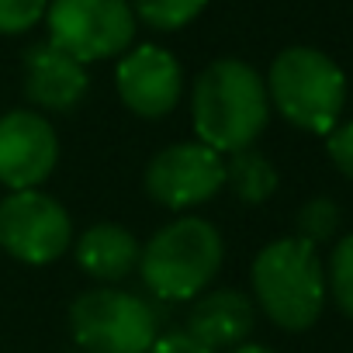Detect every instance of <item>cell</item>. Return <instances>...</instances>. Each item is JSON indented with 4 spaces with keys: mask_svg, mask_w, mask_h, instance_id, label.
I'll return each instance as SVG.
<instances>
[{
    "mask_svg": "<svg viewBox=\"0 0 353 353\" xmlns=\"http://www.w3.org/2000/svg\"><path fill=\"white\" fill-rule=\"evenodd\" d=\"M191 121L198 142L219 156L250 149L270 121L263 77L243 59L208 63L191 90Z\"/></svg>",
    "mask_w": 353,
    "mask_h": 353,
    "instance_id": "obj_1",
    "label": "cell"
},
{
    "mask_svg": "<svg viewBox=\"0 0 353 353\" xmlns=\"http://www.w3.org/2000/svg\"><path fill=\"white\" fill-rule=\"evenodd\" d=\"M253 305L284 332H305L319 322L325 294V263L315 246L298 236L267 243L250 267Z\"/></svg>",
    "mask_w": 353,
    "mask_h": 353,
    "instance_id": "obj_2",
    "label": "cell"
},
{
    "mask_svg": "<svg viewBox=\"0 0 353 353\" xmlns=\"http://www.w3.org/2000/svg\"><path fill=\"white\" fill-rule=\"evenodd\" d=\"M225 243L215 222L181 215L152 232L139 253V277L159 301H194L219 277Z\"/></svg>",
    "mask_w": 353,
    "mask_h": 353,
    "instance_id": "obj_3",
    "label": "cell"
},
{
    "mask_svg": "<svg viewBox=\"0 0 353 353\" xmlns=\"http://www.w3.org/2000/svg\"><path fill=\"white\" fill-rule=\"evenodd\" d=\"M270 108L294 128L329 135L346 108V77L325 52L312 46H291L277 52L267 73Z\"/></svg>",
    "mask_w": 353,
    "mask_h": 353,
    "instance_id": "obj_4",
    "label": "cell"
},
{
    "mask_svg": "<svg viewBox=\"0 0 353 353\" xmlns=\"http://www.w3.org/2000/svg\"><path fill=\"white\" fill-rule=\"evenodd\" d=\"M70 332L87 353H149L159 339V322L139 294L90 288L70 305Z\"/></svg>",
    "mask_w": 353,
    "mask_h": 353,
    "instance_id": "obj_5",
    "label": "cell"
},
{
    "mask_svg": "<svg viewBox=\"0 0 353 353\" xmlns=\"http://www.w3.org/2000/svg\"><path fill=\"white\" fill-rule=\"evenodd\" d=\"M49 42L90 66L125 56L135 39V11L128 0H49Z\"/></svg>",
    "mask_w": 353,
    "mask_h": 353,
    "instance_id": "obj_6",
    "label": "cell"
},
{
    "mask_svg": "<svg viewBox=\"0 0 353 353\" xmlns=\"http://www.w3.org/2000/svg\"><path fill=\"white\" fill-rule=\"evenodd\" d=\"M73 219L46 191H11L0 198V250L8 256L46 267L73 250Z\"/></svg>",
    "mask_w": 353,
    "mask_h": 353,
    "instance_id": "obj_7",
    "label": "cell"
},
{
    "mask_svg": "<svg viewBox=\"0 0 353 353\" xmlns=\"http://www.w3.org/2000/svg\"><path fill=\"white\" fill-rule=\"evenodd\" d=\"M142 184L159 208L191 212L225 188V159L201 142H173L145 163Z\"/></svg>",
    "mask_w": 353,
    "mask_h": 353,
    "instance_id": "obj_8",
    "label": "cell"
},
{
    "mask_svg": "<svg viewBox=\"0 0 353 353\" xmlns=\"http://www.w3.org/2000/svg\"><path fill=\"white\" fill-rule=\"evenodd\" d=\"M59 163V135L35 108L0 114V184L8 191H39Z\"/></svg>",
    "mask_w": 353,
    "mask_h": 353,
    "instance_id": "obj_9",
    "label": "cell"
},
{
    "mask_svg": "<svg viewBox=\"0 0 353 353\" xmlns=\"http://www.w3.org/2000/svg\"><path fill=\"white\" fill-rule=\"evenodd\" d=\"M114 87L121 104L139 118H166L184 97V70L173 52L159 46H135L121 56L114 70Z\"/></svg>",
    "mask_w": 353,
    "mask_h": 353,
    "instance_id": "obj_10",
    "label": "cell"
},
{
    "mask_svg": "<svg viewBox=\"0 0 353 353\" xmlns=\"http://www.w3.org/2000/svg\"><path fill=\"white\" fill-rule=\"evenodd\" d=\"M21 77H25L21 80L25 97L39 111H52V114H66L80 108V101L90 90L87 66L66 56L63 49H56L49 39L28 46V52L21 56Z\"/></svg>",
    "mask_w": 353,
    "mask_h": 353,
    "instance_id": "obj_11",
    "label": "cell"
},
{
    "mask_svg": "<svg viewBox=\"0 0 353 353\" xmlns=\"http://www.w3.org/2000/svg\"><path fill=\"white\" fill-rule=\"evenodd\" d=\"M256 325V305L246 291L239 288H215L194 298L191 319H188V336L198 339L205 350H236L250 343V332Z\"/></svg>",
    "mask_w": 353,
    "mask_h": 353,
    "instance_id": "obj_12",
    "label": "cell"
},
{
    "mask_svg": "<svg viewBox=\"0 0 353 353\" xmlns=\"http://www.w3.org/2000/svg\"><path fill=\"white\" fill-rule=\"evenodd\" d=\"M139 253L142 243L118 222H97L73 239L77 267L101 288H114L118 281L132 277L139 270Z\"/></svg>",
    "mask_w": 353,
    "mask_h": 353,
    "instance_id": "obj_13",
    "label": "cell"
},
{
    "mask_svg": "<svg viewBox=\"0 0 353 353\" xmlns=\"http://www.w3.org/2000/svg\"><path fill=\"white\" fill-rule=\"evenodd\" d=\"M225 184L243 205H263L277 194V166L260 149H239L225 159Z\"/></svg>",
    "mask_w": 353,
    "mask_h": 353,
    "instance_id": "obj_14",
    "label": "cell"
},
{
    "mask_svg": "<svg viewBox=\"0 0 353 353\" xmlns=\"http://www.w3.org/2000/svg\"><path fill=\"white\" fill-rule=\"evenodd\" d=\"M339 222H343V212L332 198H308L298 215H294V229H298V239L308 243V246H325V243H336L339 236Z\"/></svg>",
    "mask_w": 353,
    "mask_h": 353,
    "instance_id": "obj_15",
    "label": "cell"
},
{
    "mask_svg": "<svg viewBox=\"0 0 353 353\" xmlns=\"http://www.w3.org/2000/svg\"><path fill=\"white\" fill-rule=\"evenodd\" d=\"M325 294H329V301L346 319H353V232L339 236L332 243V250H329V260H325Z\"/></svg>",
    "mask_w": 353,
    "mask_h": 353,
    "instance_id": "obj_16",
    "label": "cell"
},
{
    "mask_svg": "<svg viewBox=\"0 0 353 353\" xmlns=\"http://www.w3.org/2000/svg\"><path fill=\"white\" fill-rule=\"evenodd\" d=\"M128 4L142 25L156 32H176L191 25L208 8V0H128Z\"/></svg>",
    "mask_w": 353,
    "mask_h": 353,
    "instance_id": "obj_17",
    "label": "cell"
},
{
    "mask_svg": "<svg viewBox=\"0 0 353 353\" xmlns=\"http://www.w3.org/2000/svg\"><path fill=\"white\" fill-rule=\"evenodd\" d=\"M49 0H0V35H25L46 21Z\"/></svg>",
    "mask_w": 353,
    "mask_h": 353,
    "instance_id": "obj_18",
    "label": "cell"
},
{
    "mask_svg": "<svg viewBox=\"0 0 353 353\" xmlns=\"http://www.w3.org/2000/svg\"><path fill=\"white\" fill-rule=\"evenodd\" d=\"M325 156L346 181H353V121H339L325 135Z\"/></svg>",
    "mask_w": 353,
    "mask_h": 353,
    "instance_id": "obj_19",
    "label": "cell"
},
{
    "mask_svg": "<svg viewBox=\"0 0 353 353\" xmlns=\"http://www.w3.org/2000/svg\"><path fill=\"white\" fill-rule=\"evenodd\" d=\"M149 353H212V350H205L198 339H191L188 332H166V336H159L156 343H152V350Z\"/></svg>",
    "mask_w": 353,
    "mask_h": 353,
    "instance_id": "obj_20",
    "label": "cell"
},
{
    "mask_svg": "<svg viewBox=\"0 0 353 353\" xmlns=\"http://www.w3.org/2000/svg\"><path fill=\"white\" fill-rule=\"evenodd\" d=\"M229 353H277V350H270V346H263V343H243V346H236V350H229Z\"/></svg>",
    "mask_w": 353,
    "mask_h": 353,
    "instance_id": "obj_21",
    "label": "cell"
}]
</instances>
